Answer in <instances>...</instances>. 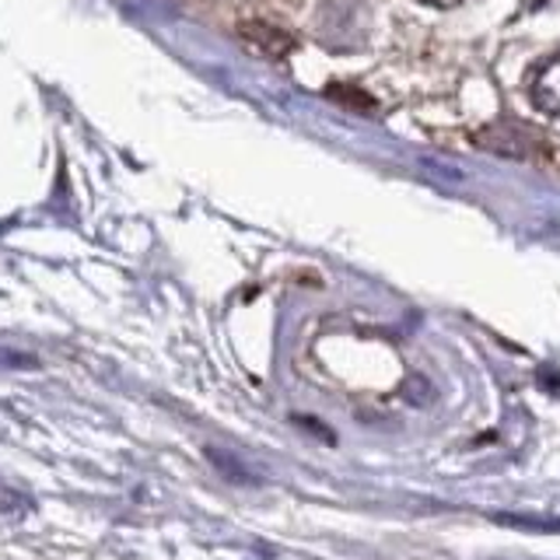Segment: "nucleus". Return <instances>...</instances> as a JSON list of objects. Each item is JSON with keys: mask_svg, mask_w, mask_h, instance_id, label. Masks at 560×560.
Listing matches in <instances>:
<instances>
[{"mask_svg": "<svg viewBox=\"0 0 560 560\" xmlns=\"http://www.w3.org/2000/svg\"><path fill=\"white\" fill-rule=\"evenodd\" d=\"M536 102H539L547 113L560 116V63H550V67L539 74V84H536Z\"/></svg>", "mask_w": 560, "mask_h": 560, "instance_id": "obj_1", "label": "nucleus"}, {"mask_svg": "<svg viewBox=\"0 0 560 560\" xmlns=\"http://www.w3.org/2000/svg\"><path fill=\"white\" fill-rule=\"evenodd\" d=\"M431 4H442L445 8V4H455V0H431Z\"/></svg>", "mask_w": 560, "mask_h": 560, "instance_id": "obj_2", "label": "nucleus"}]
</instances>
